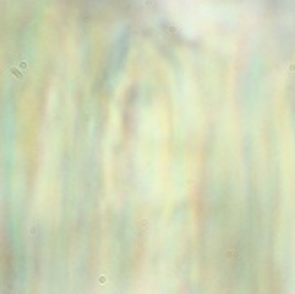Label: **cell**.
<instances>
[{"instance_id": "cell-1", "label": "cell", "mask_w": 295, "mask_h": 294, "mask_svg": "<svg viewBox=\"0 0 295 294\" xmlns=\"http://www.w3.org/2000/svg\"><path fill=\"white\" fill-rule=\"evenodd\" d=\"M127 48H129V34L126 32L122 37H119V41H117L115 46L111 48L108 58L104 60V66H103L101 73H99V82H97L99 85L106 87V85L111 82L113 76L119 73L122 62H124V57H126V53H127Z\"/></svg>"}, {"instance_id": "cell-2", "label": "cell", "mask_w": 295, "mask_h": 294, "mask_svg": "<svg viewBox=\"0 0 295 294\" xmlns=\"http://www.w3.org/2000/svg\"><path fill=\"white\" fill-rule=\"evenodd\" d=\"M16 262H18V252L14 245L11 230H4V239H2V273H4V285L5 291H11L16 277Z\"/></svg>"}, {"instance_id": "cell-3", "label": "cell", "mask_w": 295, "mask_h": 294, "mask_svg": "<svg viewBox=\"0 0 295 294\" xmlns=\"http://www.w3.org/2000/svg\"><path fill=\"white\" fill-rule=\"evenodd\" d=\"M66 2L78 9L81 16L94 18L113 9H120L124 4H127V0H66Z\"/></svg>"}, {"instance_id": "cell-4", "label": "cell", "mask_w": 295, "mask_h": 294, "mask_svg": "<svg viewBox=\"0 0 295 294\" xmlns=\"http://www.w3.org/2000/svg\"><path fill=\"white\" fill-rule=\"evenodd\" d=\"M269 2H276V0H269Z\"/></svg>"}]
</instances>
